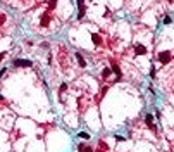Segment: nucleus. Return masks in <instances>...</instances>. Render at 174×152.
<instances>
[{
	"instance_id": "423d86ee",
	"label": "nucleus",
	"mask_w": 174,
	"mask_h": 152,
	"mask_svg": "<svg viewBox=\"0 0 174 152\" xmlns=\"http://www.w3.org/2000/svg\"><path fill=\"white\" fill-rule=\"evenodd\" d=\"M160 61H162V62H169V61H171V55H169L167 52H166V54H160Z\"/></svg>"
},
{
	"instance_id": "9d476101",
	"label": "nucleus",
	"mask_w": 174,
	"mask_h": 152,
	"mask_svg": "<svg viewBox=\"0 0 174 152\" xmlns=\"http://www.w3.org/2000/svg\"><path fill=\"white\" fill-rule=\"evenodd\" d=\"M79 152H91V149H88V147H83V145H81V147H79Z\"/></svg>"
},
{
	"instance_id": "20e7f679",
	"label": "nucleus",
	"mask_w": 174,
	"mask_h": 152,
	"mask_svg": "<svg viewBox=\"0 0 174 152\" xmlns=\"http://www.w3.org/2000/svg\"><path fill=\"white\" fill-rule=\"evenodd\" d=\"M91 38H93V41H95V45H102V38L98 37L97 33H93V35H91Z\"/></svg>"
},
{
	"instance_id": "f8f14e48",
	"label": "nucleus",
	"mask_w": 174,
	"mask_h": 152,
	"mask_svg": "<svg viewBox=\"0 0 174 152\" xmlns=\"http://www.w3.org/2000/svg\"><path fill=\"white\" fill-rule=\"evenodd\" d=\"M3 73H5V69H2V71H0V78L3 76Z\"/></svg>"
},
{
	"instance_id": "6e6552de",
	"label": "nucleus",
	"mask_w": 174,
	"mask_h": 152,
	"mask_svg": "<svg viewBox=\"0 0 174 152\" xmlns=\"http://www.w3.org/2000/svg\"><path fill=\"white\" fill-rule=\"evenodd\" d=\"M79 137H81L83 140H88V138H90V135H88L86 131H81V133H79Z\"/></svg>"
},
{
	"instance_id": "7ed1b4c3",
	"label": "nucleus",
	"mask_w": 174,
	"mask_h": 152,
	"mask_svg": "<svg viewBox=\"0 0 174 152\" xmlns=\"http://www.w3.org/2000/svg\"><path fill=\"white\" fill-rule=\"evenodd\" d=\"M76 59H78V62H79V66H81V68H86V61L81 57V54H76Z\"/></svg>"
},
{
	"instance_id": "f257e3e1",
	"label": "nucleus",
	"mask_w": 174,
	"mask_h": 152,
	"mask_svg": "<svg viewBox=\"0 0 174 152\" xmlns=\"http://www.w3.org/2000/svg\"><path fill=\"white\" fill-rule=\"evenodd\" d=\"M14 66H21V68H31V66H33V62H31V61H26V59H17V61H14Z\"/></svg>"
},
{
	"instance_id": "ddd939ff",
	"label": "nucleus",
	"mask_w": 174,
	"mask_h": 152,
	"mask_svg": "<svg viewBox=\"0 0 174 152\" xmlns=\"http://www.w3.org/2000/svg\"><path fill=\"white\" fill-rule=\"evenodd\" d=\"M169 2H173V0H169Z\"/></svg>"
},
{
	"instance_id": "39448f33",
	"label": "nucleus",
	"mask_w": 174,
	"mask_h": 152,
	"mask_svg": "<svg viewBox=\"0 0 174 152\" xmlns=\"http://www.w3.org/2000/svg\"><path fill=\"white\" fill-rule=\"evenodd\" d=\"M135 50H136V54H141V55H143V54H146V48H145L143 45H136V48H135Z\"/></svg>"
},
{
	"instance_id": "0eeeda50",
	"label": "nucleus",
	"mask_w": 174,
	"mask_h": 152,
	"mask_svg": "<svg viewBox=\"0 0 174 152\" xmlns=\"http://www.w3.org/2000/svg\"><path fill=\"white\" fill-rule=\"evenodd\" d=\"M48 21H50V16H48V14H45V16H43V19H41V26H47V24H48Z\"/></svg>"
},
{
	"instance_id": "9b49d317",
	"label": "nucleus",
	"mask_w": 174,
	"mask_h": 152,
	"mask_svg": "<svg viewBox=\"0 0 174 152\" xmlns=\"http://www.w3.org/2000/svg\"><path fill=\"white\" fill-rule=\"evenodd\" d=\"M3 57H5V54H3V52H0V61H2Z\"/></svg>"
},
{
	"instance_id": "f03ea898",
	"label": "nucleus",
	"mask_w": 174,
	"mask_h": 152,
	"mask_svg": "<svg viewBox=\"0 0 174 152\" xmlns=\"http://www.w3.org/2000/svg\"><path fill=\"white\" fill-rule=\"evenodd\" d=\"M78 7H79V19L85 16V0H78Z\"/></svg>"
},
{
	"instance_id": "1a4fd4ad",
	"label": "nucleus",
	"mask_w": 174,
	"mask_h": 152,
	"mask_svg": "<svg viewBox=\"0 0 174 152\" xmlns=\"http://www.w3.org/2000/svg\"><path fill=\"white\" fill-rule=\"evenodd\" d=\"M146 123H148V124H150V126H152V123H153V117H152V116H150V114H148V116H146Z\"/></svg>"
}]
</instances>
